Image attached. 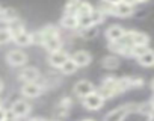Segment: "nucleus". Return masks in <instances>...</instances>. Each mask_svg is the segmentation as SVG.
<instances>
[{"instance_id": "f257e3e1", "label": "nucleus", "mask_w": 154, "mask_h": 121, "mask_svg": "<svg viewBox=\"0 0 154 121\" xmlns=\"http://www.w3.org/2000/svg\"><path fill=\"white\" fill-rule=\"evenodd\" d=\"M97 91H98L104 98H112V97L118 95V94H119V91H118V79L113 77V76L104 77L103 82H101V85H100V88H98Z\"/></svg>"}, {"instance_id": "f03ea898", "label": "nucleus", "mask_w": 154, "mask_h": 121, "mask_svg": "<svg viewBox=\"0 0 154 121\" xmlns=\"http://www.w3.org/2000/svg\"><path fill=\"white\" fill-rule=\"evenodd\" d=\"M104 101H106V98L98 91H94V92H91V94H88V95H85L82 98V104L88 110H98V109H101Z\"/></svg>"}, {"instance_id": "7ed1b4c3", "label": "nucleus", "mask_w": 154, "mask_h": 121, "mask_svg": "<svg viewBox=\"0 0 154 121\" xmlns=\"http://www.w3.org/2000/svg\"><path fill=\"white\" fill-rule=\"evenodd\" d=\"M6 60L11 67H23L27 62V54L23 50H11L6 54Z\"/></svg>"}, {"instance_id": "20e7f679", "label": "nucleus", "mask_w": 154, "mask_h": 121, "mask_svg": "<svg viewBox=\"0 0 154 121\" xmlns=\"http://www.w3.org/2000/svg\"><path fill=\"white\" fill-rule=\"evenodd\" d=\"M94 91H97V89H95V85H94L92 82H89V80H79V82H75L74 86H72V92H74L77 97H82V98H83L85 95L94 92Z\"/></svg>"}, {"instance_id": "39448f33", "label": "nucleus", "mask_w": 154, "mask_h": 121, "mask_svg": "<svg viewBox=\"0 0 154 121\" xmlns=\"http://www.w3.org/2000/svg\"><path fill=\"white\" fill-rule=\"evenodd\" d=\"M69 57L71 56L68 54V51H65L63 48H60V50H56V51H53V53L48 54V64L51 67H54V68H60Z\"/></svg>"}, {"instance_id": "423d86ee", "label": "nucleus", "mask_w": 154, "mask_h": 121, "mask_svg": "<svg viewBox=\"0 0 154 121\" xmlns=\"http://www.w3.org/2000/svg\"><path fill=\"white\" fill-rule=\"evenodd\" d=\"M44 88L38 83V82H27L21 86V94L27 98H36L42 94Z\"/></svg>"}, {"instance_id": "0eeeda50", "label": "nucleus", "mask_w": 154, "mask_h": 121, "mask_svg": "<svg viewBox=\"0 0 154 121\" xmlns=\"http://www.w3.org/2000/svg\"><path fill=\"white\" fill-rule=\"evenodd\" d=\"M130 113V109H128V104H122V106H118L115 109H112L106 116H104V121H124V118Z\"/></svg>"}, {"instance_id": "6e6552de", "label": "nucleus", "mask_w": 154, "mask_h": 121, "mask_svg": "<svg viewBox=\"0 0 154 121\" xmlns=\"http://www.w3.org/2000/svg\"><path fill=\"white\" fill-rule=\"evenodd\" d=\"M71 59L77 64V67H79V68L88 67V65L92 62V56H91V53L86 51V50H77L75 53L71 54Z\"/></svg>"}, {"instance_id": "1a4fd4ad", "label": "nucleus", "mask_w": 154, "mask_h": 121, "mask_svg": "<svg viewBox=\"0 0 154 121\" xmlns=\"http://www.w3.org/2000/svg\"><path fill=\"white\" fill-rule=\"evenodd\" d=\"M125 32H127V30H125L122 26L113 24V26L107 27V30L104 32V35H106V39H107L109 42H113V41H119V39L125 35Z\"/></svg>"}, {"instance_id": "9d476101", "label": "nucleus", "mask_w": 154, "mask_h": 121, "mask_svg": "<svg viewBox=\"0 0 154 121\" xmlns=\"http://www.w3.org/2000/svg\"><path fill=\"white\" fill-rule=\"evenodd\" d=\"M11 112H12L15 116L23 118V116H26V115L30 112V104H29L27 101H24V100H17V101L12 103Z\"/></svg>"}, {"instance_id": "9b49d317", "label": "nucleus", "mask_w": 154, "mask_h": 121, "mask_svg": "<svg viewBox=\"0 0 154 121\" xmlns=\"http://www.w3.org/2000/svg\"><path fill=\"white\" fill-rule=\"evenodd\" d=\"M20 80H23L24 83H27V82H38V79L41 77V73H39V70L38 68H35V67H26L21 73H20Z\"/></svg>"}, {"instance_id": "f8f14e48", "label": "nucleus", "mask_w": 154, "mask_h": 121, "mask_svg": "<svg viewBox=\"0 0 154 121\" xmlns=\"http://www.w3.org/2000/svg\"><path fill=\"white\" fill-rule=\"evenodd\" d=\"M44 48L48 53H53L56 50L62 48V39L60 35H53V36H45L44 38Z\"/></svg>"}, {"instance_id": "ddd939ff", "label": "nucleus", "mask_w": 154, "mask_h": 121, "mask_svg": "<svg viewBox=\"0 0 154 121\" xmlns=\"http://www.w3.org/2000/svg\"><path fill=\"white\" fill-rule=\"evenodd\" d=\"M134 12V6L133 5H128L125 2H119L115 5V17H119V18H127L130 15H133Z\"/></svg>"}, {"instance_id": "4468645a", "label": "nucleus", "mask_w": 154, "mask_h": 121, "mask_svg": "<svg viewBox=\"0 0 154 121\" xmlns=\"http://www.w3.org/2000/svg\"><path fill=\"white\" fill-rule=\"evenodd\" d=\"M60 26L68 29V30H75L79 29V17L72 15V14H63L62 20H60Z\"/></svg>"}, {"instance_id": "2eb2a0df", "label": "nucleus", "mask_w": 154, "mask_h": 121, "mask_svg": "<svg viewBox=\"0 0 154 121\" xmlns=\"http://www.w3.org/2000/svg\"><path fill=\"white\" fill-rule=\"evenodd\" d=\"M133 45H149V36L139 30H128Z\"/></svg>"}, {"instance_id": "dca6fc26", "label": "nucleus", "mask_w": 154, "mask_h": 121, "mask_svg": "<svg viewBox=\"0 0 154 121\" xmlns=\"http://www.w3.org/2000/svg\"><path fill=\"white\" fill-rule=\"evenodd\" d=\"M119 64H121V60L116 54H109V56H104L101 59V67L106 68V70H110V71L116 70L119 67Z\"/></svg>"}, {"instance_id": "f3484780", "label": "nucleus", "mask_w": 154, "mask_h": 121, "mask_svg": "<svg viewBox=\"0 0 154 121\" xmlns=\"http://www.w3.org/2000/svg\"><path fill=\"white\" fill-rule=\"evenodd\" d=\"M17 11L12 8H0V23H9L12 20H17Z\"/></svg>"}, {"instance_id": "a211bd4d", "label": "nucleus", "mask_w": 154, "mask_h": 121, "mask_svg": "<svg viewBox=\"0 0 154 121\" xmlns=\"http://www.w3.org/2000/svg\"><path fill=\"white\" fill-rule=\"evenodd\" d=\"M83 2L85 0H68L63 12L65 14H72V15H79V9L83 5Z\"/></svg>"}, {"instance_id": "6ab92c4d", "label": "nucleus", "mask_w": 154, "mask_h": 121, "mask_svg": "<svg viewBox=\"0 0 154 121\" xmlns=\"http://www.w3.org/2000/svg\"><path fill=\"white\" fill-rule=\"evenodd\" d=\"M137 62H139V65H142L145 68L154 67V50L149 48L146 53H143L140 57H137Z\"/></svg>"}, {"instance_id": "aec40b11", "label": "nucleus", "mask_w": 154, "mask_h": 121, "mask_svg": "<svg viewBox=\"0 0 154 121\" xmlns=\"http://www.w3.org/2000/svg\"><path fill=\"white\" fill-rule=\"evenodd\" d=\"M12 41H14L17 45H20V47H26V45H29V44H33V41H32V33H29V32H23V33L14 36Z\"/></svg>"}, {"instance_id": "412c9836", "label": "nucleus", "mask_w": 154, "mask_h": 121, "mask_svg": "<svg viewBox=\"0 0 154 121\" xmlns=\"http://www.w3.org/2000/svg\"><path fill=\"white\" fill-rule=\"evenodd\" d=\"M8 29H9V32L12 33V38H14V36H17V35H20V33H23V32H26L24 24H23L18 18H17V20L9 21V23H8Z\"/></svg>"}, {"instance_id": "4be33fe9", "label": "nucleus", "mask_w": 154, "mask_h": 121, "mask_svg": "<svg viewBox=\"0 0 154 121\" xmlns=\"http://www.w3.org/2000/svg\"><path fill=\"white\" fill-rule=\"evenodd\" d=\"M77 68H79V67H77V64H75L74 60L69 57V59L66 60V62H65V64H63V65H62L59 70H60V73H62V74L69 76V74H74V73L77 71Z\"/></svg>"}, {"instance_id": "5701e85b", "label": "nucleus", "mask_w": 154, "mask_h": 121, "mask_svg": "<svg viewBox=\"0 0 154 121\" xmlns=\"http://www.w3.org/2000/svg\"><path fill=\"white\" fill-rule=\"evenodd\" d=\"M98 33V27L97 26H91V27H85V29H80L79 35L85 39H91V38H95Z\"/></svg>"}, {"instance_id": "b1692460", "label": "nucleus", "mask_w": 154, "mask_h": 121, "mask_svg": "<svg viewBox=\"0 0 154 121\" xmlns=\"http://www.w3.org/2000/svg\"><path fill=\"white\" fill-rule=\"evenodd\" d=\"M98 9L101 12H104L106 15H113L115 17V5L113 3H109V2H104V0H101L100 5H98Z\"/></svg>"}, {"instance_id": "393cba45", "label": "nucleus", "mask_w": 154, "mask_h": 121, "mask_svg": "<svg viewBox=\"0 0 154 121\" xmlns=\"http://www.w3.org/2000/svg\"><path fill=\"white\" fill-rule=\"evenodd\" d=\"M77 17H79V27H80V29L95 26V24H94V21H92L91 14H83V15H77Z\"/></svg>"}, {"instance_id": "a878e982", "label": "nucleus", "mask_w": 154, "mask_h": 121, "mask_svg": "<svg viewBox=\"0 0 154 121\" xmlns=\"http://www.w3.org/2000/svg\"><path fill=\"white\" fill-rule=\"evenodd\" d=\"M91 17H92V21H94V24L95 26H98V24H101L104 20H106V14L104 12H101L98 8H94V11L91 12Z\"/></svg>"}, {"instance_id": "bb28decb", "label": "nucleus", "mask_w": 154, "mask_h": 121, "mask_svg": "<svg viewBox=\"0 0 154 121\" xmlns=\"http://www.w3.org/2000/svg\"><path fill=\"white\" fill-rule=\"evenodd\" d=\"M149 50V47L148 45H133L131 47V51H130V56H133V57H140L143 53H146Z\"/></svg>"}, {"instance_id": "cd10ccee", "label": "nucleus", "mask_w": 154, "mask_h": 121, "mask_svg": "<svg viewBox=\"0 0 154 121\" xmlns=\"http://www.w3.org/2000/svg\"><path fill=\"white\" fill-rule=\"evenodd\" d=\"M11 39H12V33L9 32L8 27L0 29V44H6V42H9Z\"/></svg>"}, {"instance_id": "c85d7f7f", "label": "nucleus", "mask_w": 154, "mask_h": 121, "mask_svg": "<svg viewBox=\"0 0 154 121\" xmlns=\"http://www.w3.org/2000/svg\"><path fill=\"white\" fill-rule=\"evenodd\" d=\"M32 41H33V44L44 45V33H42V30H38V32L32 33Z\"/></svg>"}, {"instance_id": "c756f323", "label": "nucleus", "mask_w": 154, "mask_h": 121, "mask_svg": "<svg viewBox=\"0 0 154 121\" xmlns=\"http://www.w3.org/2000/svg\"><path fill=\"white\" fill-rule=\"evenodd\" d=\"M94 11V6L89 3V2H83V5L80 6V9H79V15H83V14H91Z\"/></svg>"}, {"instance_id": "7c9ffc66", "label": "nucleus", "mask_w": 154, "mask_h": 121, "mask_svg": "<svg viewBox=\"0 0 154 121\" xmlns=\"http://www.w3.org/2000/svg\"><path fill=\"white\" fill-rule=\"evenodd\" d=\"M130 82H131V89L143 86V79L142 77H130Z\"/></svg>"}, {"instance_id": "2f4dec72", "label": "nucleus", "mask_w": 154, "mask_h": 121, "mask_svg": "<svg viewBox=\"0 0 154 121\" xmlns=\"http://www.w3.org/2000/svg\"><path fill=\"white\" fill-rule=\"evenodd\" d=\"M3 121H20V119H18V116H15V115L9 110V112H8V116H6Z\"/></svg>"}, {"instance_id": "473e14b6", "label": "nucleus", "mask_w": 154, "mask_h": 121, "mask_svg": "<svg viewBox=\"0 0 154 121\" xmlns=\"http://www.w3.org/2000/svg\"><path fill=\"white\" fill-rule=\"evenodd\" d=\"M6 116H8V110L3 109V107H0V121H3Z\"/></svg>"}, {"instance_id": "72a5a7b5", "label": "nucleus", "mask_w": 154, "mask_h": 121, "mask_svg": "<svg viewBox=\"0 0 154 121\" xmlns=\"http://www.w3.org/2000/svg\"><path fill=\"white\" fill-rule=\"evenodd\" d=\"M122 2H125V3H128V5H137L139 3V0H122Z\"/></svg>"}, {"instance_id": "f704fd0d", "label": "nucleus", "mask_w": 154, "mask_h": 121, "mask_svg": "<svg viewBox=\"0 0 154 121\" xmlns=\"http://www.w3.org/2000/svg\"><path fill=\"white\" fill-rule=\"evenodd\" d=\"M146 116H148V121H154V109H152V110H151Z\"/></svg>"}, {"instance_id": "c9c22d12", "label": "nucleus", "mask_w": 154, "mask_h": 121, "mask_svg": "<svg viewBox=\"0 0 154 121\" xmlns=\"http://www.w3.org/2000/svg\"><path fill=\"white\" fill-rule=\"evenodd\" d=\"M104 2H109V3H113V5H116V3L122 2V0H104Z\"/></svg>"}, {"instance_id": "e433bc0d", "label": "nucleus", "mask_w": 154, "mask_h": 121, "mask_svg": "<svg viewBox=\"0 0 154 121\" xmlns=\"http://www.w3.org/2000/svg\"><path fill=\"white\" fill-rule=\"evenodd\" d=\"M3 88H5V85H3V80H2V79H0V92H2V91H3Z\"/></svg>"}, {"instance_id": "4c0bfd02", "label": "nucleus", "mask_w": 154, "mask_h": 121, "mask_svg": "<svg viewBox=\"0 0 154 121\" xmlns=\"http://www.w3.org/2000/svg\"><path fill=\"white\" fill-rule=\"evenodd\" d=\"M30 121H47V119H44V118H33V119H30Z\"/></svg>"}, {"instance_id": "58836bf2", "label": "nucleus", "mask_w": 154, "mask_h": 121, "mask_svg": "<svg viewBox=\"0 0 154 121\" xmlns=\"http://www.w3.org/2000/svg\"><path fill=\"white\" fill-rule=\"evenodd\" d=\"M149 101H151V104L154 106V94H152V97H151V100H149Z\"/></svg>"}, {"instance_id": "ea45409f", "label": "nucleus", "mask_w": 154, "mask_h": 121, "mask_svg": "<svg viewBox=\"0 0 154 121\" xmlns=\"http://www.w3.org/2000/svg\"><path fill=\"white\" fill-rule=\"evenodd\" d=\"M151 89H152V91H154V79H152V80H151Z\"/></svg>"}, {"instance_id": "a19ab883", "label": "nucleus", "mask_w": 154, "mask_h": 121, "mask_svg": "<svg viewBox=\"0 0 154 121\" xmlns=\"http://www.w3.org/2000/svg\"><path fill=\"white\" fill-rule=\"evenodd\" d=\"M145 2H148V0H139V3H145Z\"/></svg>"}, {"instance_id": "79ce46f5", "label": "nucleus", "mask_w": 154, "mask_h": 121, "mask_svg": "<svg viewBox=\"0 0 154 121\" xmlns=\"http://www.w3.org/2000/svg\"><path fill=\"white\" fill-rule=\"evenodd\" d=\"M82 121H94V119H91V118H86V119H82Z\"/></svg>"}, {"instance_id": "37998d69", "label": "nucleus", "mask_w": 154, "mask_h": 121, "mask_svg": "<svg viewBox=\"0 0 154 121\" xmlns=\"http://www.w3.org/2000/svg\"><path fill=\"white\" fill-rule=\"evenodd\" d=\"M0 107H2V100H0Z\"/></svg>"}, {"instance_id": "c03bdc74", "label": "nucleus", "mask_w": 154, "mask_h": 121, "mask_svg": "<svg viewBox=\"0 0 154 121\" xmlns=\"http://www.w3.org/2000/svg\"><path fill=\"white\" fill-rule=\"evenodd\" d=\"M54 121H59V119H54Z\"/></svg>"}]
</instances>
